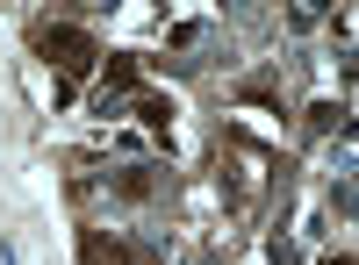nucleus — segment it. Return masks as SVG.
Segmentation results:
<instances>
[{"mask_svg": "<svg viewBox=\"0 0 359 265\" xmlns=\"http://www.w3.org/2000/svg\"><path fill=\"white\" fill-rule=\"evenodd\" d=\"M79 265H130V251L108 229H79Z\"/></svg>", "mask_w": 359, "mask_h": 265, "instance_id": "20e7f679", "label": "nucleus"}, {"mask_svg": "<svg viewBox=\"0 0 359 265\" xmlns=\"http://www.w3.org/2000/svg\"><path fill=\"white\" fill-rule=\"evenodd\" d=\"M323 265H359V258H352V251H338V258H323Z\"/></svg>", "mask_w": 359, "mask_h": 265, "instance_id": "423d86ee", "label": "nucleus"}, {"mask_svg": "<svg viewBox=\"0 0 359 265\" xmlns=\"http://www.w3.org/2000/svg\"><path fill=\"white\" fill-rule=\"evenodd\" d=\"M115 115H137V122L151 129L158 143H172V101H165V94H144V86H137V94H130L123 108H115Z\"/></svg>", "mask_w": 359, "mask_h": 265, "instance_id": "f03ea898", "label": "nucleus"}, {"mask_svg": "<svg viewBox=\"0 0 359 265\" xmlns=\"http://www.w3.org/2000/svg\"><path fill=\"white\" fill-rule=\"evenodd\" d=\"M266 251H273V265H302V251H294L287 237H273V244H266Z\"/></svg>", "mask_w": 359, "mask_h": 265, "instance_id": "39448f33", "label": "nucleus"}, {"mask_svg": "<svg viewBox=\"0 0 359 265\" xmlns=\"http://www.w3.org/2000/svg\"><path fill=\"white\" fill-rule=\"evenodd\" d=\"M108 187L123 201H151V194H165V172L158 165H123V172H108Z\"/></svg>", "mask_w": 359, "mask_h": 265, "instance_id": "7ed1b4c3", "label": "nucleus"}, {"mask_svg": "<svg viewBox=\"0 0 359 265\" xmlns=\"http://www.w3.org/2000/svg\"><path fill=\"white\" fill-rule=\"evenodd\" d=\"M29 36H36L43 65L57 72V86H65V94H72V86H79L86 72L101 65V43L86 36V29H72V22H36V29H29Z\"/></svg>", "mask_w": 359, "mask_h": 265, "instance_id": "f257e3e1", "label": "nucleus"}]
</instances>
